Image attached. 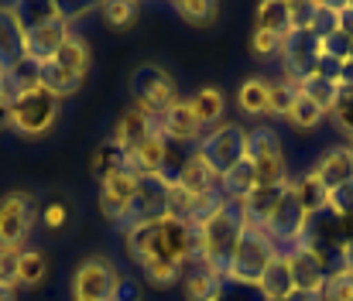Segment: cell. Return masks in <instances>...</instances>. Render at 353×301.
<instances>
[{"label":"cell","instance_id":"277c9868","mask_svg":"<svg viewBox=\"0 0 353 301\" xmlns=\"http://www.w3.org/2000/svg\"><path fill=\"white\" fill-rule=\"evenodd\" d=\"M247 137H250V130L243 123H220V127L203 134V141L196 144V154L216 175H227L234 165L247 158Z\"/></svg>","mask_w":353,"mask_h":301},{"label":"cell","instance_id":"db71d44e","mask_svg":"<svg viewBox=\"0 0 353 301\" xmlns=\"http://www.w3.org/2000/svg\"><path fill=\"white\" fill-rule=\"evenodd\" d=\"M10 127V103L0 100V130H7Z\"/></svg>","mask_w":353,"mask_h":301},{"label":"cell","instance_id":"680465c9","mask_svg":"<svg viewBox=\"0 0 353 301\" xmlns=\"http://www.w3.org/2000/svg\"><path fill=\"white\" fill-rule=\"evenodd\" d=\"M347 62H353V41H350V59H347Z\"/></svg>","mask_w":353,"mask_h":301},{"label":"cell","instance_id":"4316f807","mask_svg":"<svg viewBox=\"0 0 353 301\" xmlns=\"http://www.w3.org/2000/svg\"><path fill=\"white\" fill-rule=\"evenodd\" d=\"M254 31L285 38L288 34V0H264L254 14Z\"/></svg>","mask_w":353,"mask_h":301},{"label":"cell","instance_id":"3957f363","mask_svg":"<svg viewBox=\"0 0 353 301\" xmlns=\"http://www.w3.org/2000/svg\"><path fill=\"white\" fill-rule=\"evenodd\" d=\"M59 113H62V100L48 93L45 86H34L10 100V127L21 137L34 141V137H45L59 123Z\"/></svg>","mask_w":353,"mask_h":301},{"label":"cell","instance_id":"9a60e30c","mask_svg":"<svg viewBox=\"0 0 353 301\" xmlns=\"http://www.w3.org/2000/svg\"><path fill=\"white\" fill-rule=\"evenodd\" d=\"M319 178H323V185L333 192V189H340L343 182H350L353 178V151L350 144H336V147H326L323 154H319V161H316V168H312Z\"/></svg>","mask_w":353,"mask_h":301},{"label":"cell","instance_id":"681fc988","mask_svg":"<svg viewBox=\"0 0 353 301\" xmlns=\"http://www.w3.org/2000/svg\"><path fill=\"white\" fill-rule=\"evenodd\" d=\"M110 301H141V288H137L130 278H123V274H120L117 291H114V298H110Z\"/></svg>","mask_w":353,"mask_h":301},{"label":"cell","instance_id":"f1b7e54d","mask_svg":"<svg viewBox=\"0 0 353 301\" xmlns=\"http://www.w3.org/2000/svg\"><path fill=\"white\" fill-rule=\"evenodd\" d=\"M185 295H189V301H220L223 298V278L210 274L206 267H196L192 274H185Z\"/></svg>","mask_w":353,"mask_h":301},{"label":"cell","instance_id":"f907efd6","mask_svg":"<svg viewBox=\"0 0 353 301\" xmlns=\"http://www.w3.org/2000/svg\"><path fill=\"white\" fill-rule=\"evenodd\" d=\"M336 17H340V34L353 41V3H336Z\"/></svg>","mask_w":353,"mask_h":301},{"label":"cell","instance_id":"d4e9b609","mask_svg":"<svg viewBox=\"0 0 353 301\" xmlns=\"http://www.w3.org/2000/svg\"><path fill=\"white\" fill-rule=\"evenodd\" d=\"M257 189V172L254 165L243 158L240 165H234L227 175H220V199H240L247 202V196Z\"/></svg>","mask_w":353,"mask_h":301},{"label":"cell","instance_id":"484cf974","mask_svg":"<svg viewBox=\"0 0 353 301\" xmlns=\"http://www.w3.org/2000/svg\"><path fill=\"white\" fill-rule=\"evenodd\" d=\"M83 83H86V76L69 72V69H62V65H55V62H45V65H41V86H45L48 93H55L59 100H65V96L79 93V90H83Z\"/></svg>","mask_w":353,"mask_h":301},{"label":"cell","instance_id":"8992f818","mask_svg":"<svg viewBox=\"0 0 353 301\" xmlns=\"http://www.w3.org/2000/svg\"><path fill=\"white\" fill-rule=\"evenodd\" d=\"M247 161L257 172V185H281V182H288L285 154H281V137L271 127L250 130V137H247Z\"/></svg>","mask_w":353,"mask_h":301},{"label":"cell","instance_id":"4fadbf2b","mask_svg":"<svg viewBox=\"0 0 353 301\" xmlns=\"http://www.w3.org/2000/svg\"><path fill=\"white\" fill-rule=\"evenodd\" d=\"M285 260H288V271H292L295 288H302V291H323L330 271H326V260H323L309 243L292 247V250L285 253Z\"/></svg>","mask_w":353,"mask_h":301},{"label":"cell","instance_id":"ba28073f","mask_svg":"<svg viewBox=\"0 0 353 301\" xmlns=\"http://www.w3.org/2000/svg\"><path fill=\"white\" fill-rule=\"evenodd\" d=\"M34 226V196L31 192H7L0 199V247L24 250V240Z\"/></svg>","mask_w":353,"mask_h":301},{"label":"cell","instance_id":"d590c367","mask_svg":"<svg viewBox=\"0 0 353 301\" xmlns=\"http://www.w3.org/2000/svg\"><path fill=\"white\" fill-rule=\"evenodd\" d=\"M302 96V86H299V79H271V113L274 116H285L288 110H292V103Z\"/></svg>","mask_w":353,"mask_h":301},{"label":"cell","instance_id":"91938a15","mask_svg":"<svg viewBox=\"0 0 353 301\" xmlns=\"http://www.w3.org/2000/svg\"><path fill=\"white\" fill-rule=\"evenodd\" d=\"M350 151H353V144H350Z\"/></svg>","mask_w":353,"mask_h":301},{"label":"cell","instance_id":"ee69618b","mask_svg":"<svg viewBox=\"0 0 353 301\" xmlns=\"http://www.w3.org/2000/svg\"><path fill=\"white\" fill-rule=\"evenodd\" d=\"M312 17H316V0H305V3L288 0V31H309Z\"/></svg>","mask_w":353,"mask_h":301},{"label":"cell","instance_id":"f6af8a7d","mask_svg":"<svg viewBox=\"0 0 353 301\" xmlns=\"http://www.w3.org/2000/svg\"><path fill=\"white\" fill-rule=\"evenodd\" d=\"M319 48H323V55H330V59H340V62H347V59H350V38H347V34H340V31H333V34L319 38Z\"/></svg>","mask_w":353,"mask_h":301},{"label":"cell","instance_id":"8fae6325","mask_svg":"<svg viewBox=\"0 0 353 301\" xmlns=\"http://www.w3.org/2000/svg\"><path fill=\"white\" fill-rule=\"evenodd\" d=\"M72 38V24L65 17H55V21H45L31 31H24V55L34 59L38 65L52 62L59 55V48Z\"/></svg>","mask_w":353,"mask_h":301},{"label":"cell","instance_id":"f5cc1de1","mask_svg":"<svg viewBox=\"0 0 353 301\" xmlns=\"http://www.w3.org/2000/svg\"><path fill=\"white\" fill-rule=\"evenodd\" d=\"M285 301H323V291H302V288H295Z\"/></svg>","mask_w":353,"mask_h":301},{"label":"cell","instance_id":"5b68a950","mask_svg":"<svg viewBox=\"0 0 353 301\" xmlns=\"http://www.w3.org/2000/svg\"><path fill=\"white\" fill-rule=\"evenodd\" d=\"M130 96L141 113L154 116L179 103V86L161 65H141L130 72Z\"/></svg>","mask_w":353,"mask_h":301},{"label":"cell","instance_id":"f35d334b","mask_svg":"<svg viewBox=\"0 0 353 301\" xmlns=\"http://www.w3.org/2000/svg\"><path fill=\"white\" fill-rule=\"evenodd\" d=\"M323 301H353V271H330L326 284H323Z\"/></svg>","mask_w":353,"mask_h":301},{"label":"cell","instance_id":"74e56055","mask_svg":"<svg viewBox=\"0 0 353 301\" xmlns=\"http://www.w3.org/2000/svg\"><path fill=\"white\" fill-rule=\"evenodd\" d=\"M330 116H333L336 130L347 134L353 141V86H340V90H336V103H333Z\"/></svg>","mask_w":353,"mask_h":301},{"label":"cell","instance_id":"ffe728a7","mask_svg":"<svg viewBox=\"0 0 353 301\" xmlns=\"http://www.w3.org/2000/svg\"><path fill=\"white\" fill-rule=\"evenodd\" d=\"M292 182H281V185H257L250 196H247V226H257L264 229V222L271 219V212L278 209V202L285 199Z\"/></svg>","mask_w":353,"mask_h":301},{"label":"cell","instance_id":"d6a6232c","mask_svg":"<svg viewBox=\"0 0 353 301\" xmlns=\"http://www.w3.org/2000/svg\"><path fill=\"white\" fill-rule=\"evenodd\" d=\"M10 7H14V14H17L24 31H31V28H38L45 21L62 17V3H10Z\"/></svg>","mask_w":353,"mask_h":301},{"label":"cell","instance_id":"60d3db41","mask_svg":"<svg viewBox=\"0 0 353 301\" xmlns=\"http://www.w3.org/2000/svg\"><path fill=\"white\" fill-rule=\"evenodd\" d=\"M123 161H127V154L120 151L117 144H103L100 151H97V158H93V168H97V175H100V182L107 178V175H114L123 168Z\"/></svg>","mask_w":353,"mask_h":301},{"label":"cell","instance_id":"5bb4252c","mask_svg":"<svg viewBox=\"0 0 353 301\" xmlns=\"http://www.w3.org/2000/svg\"><path fill=\"white\" fill-rule=\"evenodd\" d=\"M203 127L196 123L192 110H189V100H179L175 106H168L161 113V137L168 144H182V147H196L203 141Z\"/></svg>","mask_w":353,"mask_h":301},{"label":"cell","instance_id":"1f68e13d","mask_svg":"<svg viewBox=\"0 0 353 301\" xmlns=\"http://www.w3.org/2000/svg\"><path fill=\"white\" fill-rule=\"evenodd\" d=\"M137 267H141V274H144L154 288H172V284L185 281V267H182V264H172V260H144V264H137Z\"/></svg>","mask_w":353,"mask_h":301},{"label":"cell","instance_id":"e575fe53","mask_svg":"<svg viewBox=\"0 0 353 301\" xmlns=\"http://www.w3.org/2000/svg\"><path fill=\"white\" fill-rule=\"evenodd\" d=\"M45 271H48V260H45L41 250H21V260H17V284L34 288V284H41Z\"/></svg>","mask_w":353,"mask_h":301},{"label":"cell","instance_id":"ac0fdd59","mask_svg":"<svg viewBox=\"0 0 353 301\" xmlns=\"http://www.w3.org/2000/svg\"><path fill=\"white\" fill-rule=\"evenodd\" d=\"M17 59H24V28L7 3L0 7V69H10Z\"/></svg>","mask_w":353,"mask_h":301},{"label":"cell","instance_id":"2e32d148","mask_svg":"<svg viewBox=\"0 0 353 301\" xmlns=\"http://www.w3.org/2000/svg\"><path fill=\"white\" fill-rule=\"evenodd\" d=\"M179 192H185V196H216L220 192V175L192 151L189 154V161H185V168H182V175H179V185H175Z\"/></svg>","mask_w":353,"mask_h":301},{"label":"cell","instance_id":"4dcf8cb0","mask_svg":"<svg viewBox=\"0 0 353 301\" xmlns=\"http://www.w3.org/2000/svg\"><path fill=\"white\" fill-rule=\"evenodd\" d=\"M172 7L185 24H196V28H210L220 17V3H213V0H175Z\"/></svg>","mask_w":353,"mask_h":301},{"label":"cell","instance_id":"8d00e7d4","mask_svg":"<svg viewBox=\"0 0 353 301\" xmlns=\"http://www.w3.org/2000/svg\"><path fill=\"white\" fill-rule=\"evenodd\" d=\"M299 86H302V93L316 103L323 113H330V110H333V103H336V90H340L336 83H326V79H319V76H309V79H302Z\"/></svg>","mask_w":353,"mask_h":301},{"label":"cell","instance_id":"bcb514c9","mask_svg":"<svg viewBox=\"0 0 353 301\" xmlns=\"http://www.w3.org/2000/svg\"><path fill=\"white\" fill-rule=\"evenodd\" d=\"M278 48H281V38H278V34L254 31V38H250V52H254L257 59H271V55H278Z\"/></svg>","mask_w":353,"mask_h":301},{"label":"cell","instance_id":"ab89813d","mask_svg":"<svg viewBox=\"0 0 353 301\" xmlns=\"http://www.w3.org/2000/svg\"><path fill=\"white\" fill-rule=\"evenodd\" d=\"M100 14H103V21H107V24H114V28H127V24H134V21H137L141 7H137L134 0H114V3H100Z\"/></svg>","mask_w":353,"mask_h":301},{"label":"cell","instance_id":"b9f144b4","mask_svg":"<svg viewBox=\"0 0 353 301\" xmlns=\"http://www.w3.org/2000/svg\"><path fill=\"white\" fill-rule=\"evenodd\" d=\"M316 38H326L333 31H340V17H336V3H319L316 0V17H312V28H309Z\"/></svg>","mask_w":353,"mask_h":301},{"label":"cell","instance_id":"6da1fadb","mask_svg":"<svg viewBox=\"0 0 353 301\" xmlns=\"http://www.w3.org/2000/svg\"><path fill=\"white\" fill-rule=\"evenodd\" d=\"M123 247L127 253L144 264V260H172V264H199L203 243H199V226L185 222L179 216H165L154 222H134L123 229Z\"/></svg>","mask_w":353,"mask_h":301},{"label":"cell","instance_id":"7c38bea8","mask_svg":"<svg viewBox=\"0 0 353 301\" xmlns=\"http://www.w3.org/2000/svg\"><path fill=\"white\" fill-rule=\"evenodd\" d=\"M134 189H137V175L120 168L114 175H107L100 182V212L117 222V226H127V209H130V199H134Z\"/></svg>","mask_w":353,"mask_h":301},{"label":"cell","instance_id":"44dd1931","mask_svg":"<svg viewBox=\"0 0 353 301\" xmlns=\"http://www.w3.org/2000/svg\"><path fill=\"white\" fill-rule=\"evenodd\" d=\"M295 291V281H292V271H288V260H285V253H278L271 264H268V271L261 274V284H257V295L264 301H285L288 295Z\"/></svg>","mask_w":353,"mask_h":301},{"label":"cell","instance_id":"603a6c76","mask_svg":"<svg viewBox=\"0 0 353 301\" xmlns=\"http://www.w3.org/2000/svg\"><path fill=\"white\" fill-rule=\"evenodd\" d=\"M223 106H227V96H223V90H216V86H203L192 100H189V110H192V116H196V123L206 130H213V127H220L223 123Z\"/></svg>","mask_w":353,"mask_h":301},{"label":"cell","instance_id":"e0dca14e","mask_svg":"<svg viewBox=\"0 0 353 301\" xmlns=\"http://www.w3.org/2000/svg\"><path fill=\"white\" fill-rule=\"evenodd\" d=\"M292 196H295L299 209H302L309 219L330 209V189L323 185V178H319L316 172H305V175H299V178L292 182Z\"/></svg>","mask_w":353,"mask_h":301},{"label":"cell","instance_id":"c3c4849f","mask_svg":"<svg viewBox=\"0 0 353 301\" xmlns=\"http://www.w3.org/2000/svg\"><path fill=\"white\" fill-rule=\"evenodd\" d=\"M65 219H69L65 202L52 199L48 205H45V226H48V229H62V226H65Z\"/></svg>","mask_w":353,"mask_h":301},{"label":"cell","instance_id":"30bf717a","mask_svg":"<svg viewBox=\"0 0 353 301\" xmlns=\"http://www.w3.org/2000/svg\"><path fill=\"white\" fill-rule=\"evenodd\" d=\"M278 55H281L285 76L302 83V79H309V76L316 72V62H319L323 48H319V38H316L312 31H288V34L281 38Z\"/></svg>","mask_w":353,"mask_h":301},{"label":"cell","instance_id":"7402d4cb","mask_svg":"<svg viewBox=\"0 0 353 301\" xmlns=\"http://www.w3.org/2000/svg\"><path fill=\"white\" fill-rule=\"evenodd\" d=\"M236 106L247 116H268L271 113V79H264V76L243 79L236 90Z\"/></svg>","mask_w":353,"mask_h":301},{"label":"cell","instance_id":"836d02e7","mask_svg":"<svg viewBox=\"0 0 353 301\" xmlns=\"http://www.w3.org/2000/svg\"><path fill=\"white\" fill-rule=\"evenodd\" d=\"M323 116H326V113H323V110H319L316 103H312L309 96H305V93H302L299 100L292 103V110H288V113H285L281 120H288V123H292L295 130H316V127L323 123Z\"/></svg>","mask_w":353,"mask_h":301},{"label":"cell","instance_id":"83f0119b","mask_svg":"<svg viewBox=\"0 0 353 301\" xmlns=\"http://www.w3.org/2000/svg\"><path fill=\"white\" fill-rule=\"evenodd\" d=\"M7 72V100H14L17 93H24V90H34V86H41V65L34 62V59H17L10 69H3Z\"/></svg>","mask_w":353,"mask_h":301},{"label":"cell","instance_id":"d6986e66","mask_svg":"<svg viewBox=\"0 0 353 301\" xmlns=\"http://www.w3.org/2000/svg\"><path fill=\"white\" fill-rule=\"evenodd\" d=\"M165 151H168V141L165 137H148V141H141L137 147L127 151L123 168L134 172V175H158L161 172V161H165Z\"/></svg>","mask_w":353,"mask_h":301},{"label":"cell","instance_id":"9f6ffc18","mask_svg":"<svg viewBox=\"0 0 353 301\" xmlns=\"http://www.w3.org/2000/svg\"><path fill=\"white\" fill-rule=\"evenodd\" d=\"M0 100H7V72H3V69H0Z\"/></svg>","mask_w":353,"mask_h":301},{"label":"cell","instance_id":"7bdbcfd3","mask_svg":"<svg viewBox=\"0 0 353 301\" xmlns=\"http://www.w3.org/2000/svg\"><path fill=\"white\" fill-rule=\"evenodd\" d=\"M330 212H333L340 222L353 219V178L350 182H343L340 189H333V192H330Z\"/></svg>","mask_w":353,"mask_h":301},{"label":"cell","instance_id":"7dc6e473","mask_svg":"<svg viewBox=\"0 0 353 301\" xmlns=\"http://www.w3.org/2000/svg\"><path fill=\"white\" fill-rule=\"evenodd\" d=\"M17 260H21V250H3L0 247V284L3 288L17 284Z\"/></svg>","mask_w":353,"mask_h":301},{"label":"cell","instance_id":"9c48e42d","mask_svg":"<svg viewBox=\"0 0 353 301\" xmlns=\"http://www.w3.org/2000/svg\"><path fill=\"white\" fill-rule=\"evenodd\" d=\"M120 271L107 257H90L72 274V301H110L117 291Z\"/></svg>","mask_w":353,"mask_h":301},{"label":"cell","instance_id":"cb8c5ba5","mask_svg":"<svg viewBox=\"0 0 353 301\" xmlns=\"http://www.w3.org/2000/svg\"><path fill=\"white\" fill-rule=\"evenodd\" d=\"M148 137H151V127H148V113H141V110L134 106V110H127V113H123V116L117 120L110 144H117L120 151L127 154L130 147H137V144H141V141H148Z\"/></svg>","mask_w":353,"mask_h":301},{"label":"cell","instance_id":"52a82bcc","mask_svg":"<svg viewBox=\"0 0 353 301\" xmlns=\"http://www.w3.org/2000/svg\"><path fill=\"white\" fill-rule=\"evenodd\" d=\"M165 216H175L172 212V185L161 175H137V189H134V199L127 209V226L154 222V219H165Z\"/></svg>","mask_w":353,"mask_h":301},{"label":"cell","instance_id":"7a4b0ae2","mask_svg":"<svg viewBox=\"0 0 353 301\" xmlns=\"http://www.w3.org/2000/svg\"><path fill=\"white\" fill-rule=\"evenodd\" d=\"M278 257L271 236L257 226H243L240 240H236L234 253H230V264H227V278L230 284H240V288H257L261 284V274L268 271V264Z\"/></svg>","mask_w":353,"mask_h":301},{"label":"cell","instance_id":"6f0895ef","mask_svg":"<svg viewBox=\"0 0 353 301\" xmlns=\"http://www.w3.org/2000/svg\"><path fill=\"white\" fill-rule=\"evenodd\" d=\"M0 301H17L14 298V288H3V284H0Z\"/></svg>","mask_w":353,"mask_h":301},{"label":"cell","instance_id":"11a10c76","mask_svg":"<svg viewBox=\"0 0 353 301\" xmlns=\"http://www.w3.org/2000/svg\"><path fill=\"white\" fill-rule=\"evenodd\" d=\"M340 86H353V62H343V72H340Z\"/></svg>","mask_w":353,"mask_h":301},{"label":"cell","instance_id":"f546056e","mask_svg":"<svg viewBox=\"0 0 353 301\" xmlns=\"http://www.w3.org/2000/svg\"><path fill=\"white\" fill-rule=\"evenodd\" d=\"M55 65H62V69H69V72H79V76H86L90 72V45L72 31V38L59 48V55L52 59Z\"/></svg>","mask_w":353,"mask_h":301},{"label":"cell","instance_id":"816d5d0a","mask_svg":"<svg viewBox=\"0 0 353 301\" xmlns=\"http://www.w3.org/2000/svg\"><path fill=\"white\" fill-rule=\"evenodd\" d=\"M340 267H343V271H353V233L340 243Z\"/></svg>","mask_w":353,"mask_h":301}]
</instances>
